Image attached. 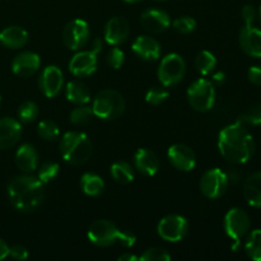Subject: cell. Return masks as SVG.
<instances>
[{
  "instance_id": "603a6c76",
  "label": "cell",
  "mask_w": 261,
  "mask_h": 261,
  "mask_svg": "<svg viewBox=\"0 0 261 261\" xmlns=\"http://www.w3.org/2000/svg\"><path fill=\"white\" fill-rule=\"evenodd\" d=\"M0 42L8 48H20L28 42V33L22 27L10 25L0 32Z\"/></svg>"
},
{
  "instance_id": "60d3db41",
  "label": "cell",
  "mask_w": 261,
  "mask_h": 261,
  "mask_svg": "<svg viewBox=\"0 0 261 261\" xmlns=\"http://www.w3.org/2000/svg\"><path fill=\"white\" fill-rule=\"evenodd\" d=\"M247 78L255 86H261V66H251L247 71Z\"/></svg>"
},
{
  "instance_id": "3957f363",
  "label": "cell",
  "mask_w": 261,
  "mask_h": 261,
  "mask_svg": "<svg viewBox=\"0 0 261 261\" xmlns=\"http://www.w3.org/2000/svg\"><path fill=\"white\" fill-rule=\"evenodd\" d=\"M88 239L92 244L97 246H111V245L120 244L124 247L134 246L137 237L130 232H124L117 228L116 224L106 219L94 221L88 228Z\"/></svg>"
},
{
  "instance_id": "7dc6e473",
  "label": "cell",
  "mask_w": 261,
  "mask_h": 261,
  "mask_svg": "<svg viewBox=\"0 0 261 261\" xmlns=\"http://www.w3.org/2000/svg\"><path fill=\"white\" fill-rule=\"evenodd\" d=\"M259 15H260V22H261V7H260V10H259Z\"/></svg>"
},
{
  "instance_id": "d590c367",
  "label": "cell",
  "mask_w": 261,
  "mask_h": 261,
  "mask_svg": "<svg viewBox=\"0 0 261 261\" xmlns=\"http://www.w3.org/2000/svg\"><path fill=\"white\" fill-rule=\"evenodd\" d=\"M239 121H241L242 124L246 122V124L250 125H261V103H256L252 107H250L249 111L245 112L240 117Z\"/></svg>"
},
{
  "instance_id": "f546056e",
  "label": "cell",
  "mask_w": 261,
  "mask_h": 261,
  "mask_svg": "<svg viewBox=\"0 0 261 261\" xmlns=\"http://www.w3.org/2000/svg\"><path fill=\"white\" fill-rule=\"evenodd\" d=\"M92 116H93L92 107L82 105V106L76 107V109H74L73 111L70 112V121L73 122L74 125L83 126V125H87L91 121Z\"/></svg>"
},
{
  "instance_id": "7bdbcfd3",
  "label": "cell",
  "mask_w": 261,
  "mask_h": 261,
  "mask_svg": "<svg viewBox=\"0 0 261 261\" xmlns=\"http://www.w3.org/2000/svg\"><path fill=\"white\" fill-rule=\"evenodd\" d=\"M101 50H102V41L99 40V38H96V40L93 41V43H92L91 51H93L94 54H98Z\"/></svg>"
},
{
  "instance_id": "681fc988",
  "label": "cell",
  "mask_w": 261,
  "mask_h": 261,
  "mask_svg": "<svg viewBox=\"0 0 261 261\" xmlns=\"http://www.w3.org/2000/svg\"><path fill=\"white\" fill-rule=\"evenodd\" d=\"M0 105H2V97H0Z\"/></svg>"
},
{
  "instance_id": "5bb4252c",
  "label": "cell",
  "mask_w": 261,
  "mask_h": 261,
  "mask_svg": "<svg viewBox=\"0 0 261 261\" xmlns=\"http://www.w3.org/2000/svg\"><path fill=\"white\" fill-rule=\"evenodd\" d=\"M97 54L93 51H81L71 58L69 69L75 76H88L97 69Z\"/></svg>"
},
{
  "instance_id": "74e56055",
  "label": "cell",
  "mask_w": 261,
  "mask_h": 261,
  "mask_svg": "<svg viewBox=\"0 0 261 261\" xmlns=\"http://www.w3.org/2000/svg\"><path fill=\"white\" fill-rule=\"evenodd\" d=\"M125 55L122 53V50H120L119 47H112L110 50L109 55H107V61H109L110 66L114 69H120L124 64Z\"/></svg>"
},
{
  "instance_id": "7c38bea8",
  "label": "cell",
  "mask_w": 261,
  "mask_h": 261,
  "mask_svg": "<svg viewBox=\"0 0 261 261\" xmlns=\"http://www.w3.org/2000/svg\"><path fill=\"white\" fill-rule=\"evenodd\" d=\"M167 155L173 167L184 172L194 170L196 165L195 153L185 144H173L172 147L168 148Z\"/></svg>"
},
{
  "instance_id": "ffe728a7",
  "label": "cell",
  "mask_w": 261,
  "mask_h": 261,
  "mask_svg": "<svg viewBox=\"0 0 261 261\" xmlns=\"http://www.w3.org/2000/svg\"><path fill=\"white\" fill-rule=\"evenodd\" d=\"M133 51L143 60H157L161 55V45L157 40L149 36H139L133 42Z\"/></svg>"
},
{
  "instance_id": "f6af8a7d",
  "label": "cell",
  "mask_w": 261,
  "mask_h": 261,
  "mask_svg": "<svg viewBox=\"0 0 261 261\" xmlns=\"http://www.w3.org/2000/svg\"><path fill=\"white\" fill-rule=\"evenodd\" d=\"M139 260V257L134 256V255H130V254H124L119 257V261H137Z\"/></svg>"
},
{
  "instance_id": "4dcf8cb0",
  "label": "cell",
  "mask_w": 261,
  "mask_h": 261,
  "mask_svg": "<svg viewBox=\"0 0 261 261\" xmlns=\"http://www.w3.org/2000/svg\"><path fill=\"white\" fill-rule=\"evenodd\" d=\"M37 133L42 139L45 140H54L59 137L60 134V130L59 126L51 120H43L38 124Z\"/></svg>"
},
{
  "instance_id": "30bf717a",
  "label": "cell",
  "mask_w": 261,
  "mask_h": 261,
  "mask_svg": "<svg viewBox=\"0 0 261 261\" xmlns=\"http://www.w3.org/2000/svg\"><path fill=\"white\" fill-rule=\"evenodd\" d=\"M158 234L165 241L178 242L186 236L189 229V223L186 218L176 214L165 217L158 223Z\"/></svg>"
},
{
  "instance_id": "ba28073f",
  "label": "cell",
  "mask_w": 261,
  "mask_h": 261,
  "mask_svg": "<svg viewBox=\"0 0 261 261\" xmlns=\"http://www.w3.org/2000/svg\"><path fill=\"white\" fill-rule=\"evenodd\" d=\"M250 226L251 224H250L249 216L242 209L233 208L226 214V217H224V229H226L227 236L234 242L232 249H239L240 241H241L242 237L249 233Z\"/></svg>"
},
{
  "instance_id": "8992f818",
  "label": "cell",
  "mask_w": 261,
  "mask_h": 261,
  "mask_svg": "<svg viewBox=\"0 0 261 261\" xmlns=\"http://www.w3.org/2000/svg\"><path fill=\"white\" fill-rule=\"evenodd\" d=\"M188 101L196 111H209L216 102V89L213 83L204 78L194 82L188 89Z\"/></svg>"
},
{
  "instance_id": "52a82bcc",
  "label": "cell",
  "mask_w": 261,
  "mask_h": 261,
  "mask_svg": "<svg viewBox=\"0 0 261 261\" xmlns=\"http://www.w3.org/2000/svg\"><path fill=\"white\" fill-rule=\"evenodd\" d=\"M186 64L178 54H170L162 59L158 68V78L165 87L176 86L182 81Z\"/></svg>"
},
{
  "instance_id": "cb8c5ba5",
  "label": "cell",
  "mask_w": 261,
  "mask_h": 261,
  "mask_svg": "<svg viewBox=\"0 0 261 261\" xmlns=\"http://www.w3.org/2000/svg\"><path fill=\"white\" fill-rule=\"evenodd\" d=\"M244 196L247 203L255 208H261V172H255L246 180Z\"/></svg>"
},
{
  "instance_id": "83f0119b",
  "label": "cell",
  "mask_w": 261,
  "mask_h": 261,
  "mask_svg": "<svg viewBox=\"0 0 261 261\" xmlns=\"http://www.w3.org/2000/svg\"><path fill=\"white\" fill-rule=\"evenodd\" d=\"M217 65V59L209 51L203 50L196 55L195 58V68L201 75H208L214 70Z\"/></svg>"
},
{
  "instance_id": "ee69618b",
  "label": "cell",
  "mask_w": 261,
  "mask_h": 261,
  "mask_svg": "<svg viewBox=\"0 0 261 261\" xmlns=\"http://www.w3.org/2000/svg\"><path fill=\"white\" fill-rule=\"evenodd\" d=\"M224 81H226V75H224L223 73H217L213 75V82L218 84V86L223 84Z\"/></svg>"
},
{
  "instance_id": "ac0fdd59",
  "label": "cell",
  "mask_w": 261,
  "mask_h": 261,
  "mask_svg": "<svg viewBox=\"0 0 261 261\" xmlns=\"http://www.w3.org/2000/svg\"><path fill=\"white\" fill-rule=\"evenodd\" d=\"M144 30L152 33H161L170 27V15L161 9H148L140 17Z\"/></svg>"
},
{
  "instance_id": "484cf974",
  "label": "cell",
  "mask_w": 261,
  "mask_h": 261,
  "mask_svg": "<svg viewBox=\"0 0 261 261\" xmlns=\"http://www.w3.org/2000/svg\"><path fill=\"white\" fill-rule=\"evenodd\" d=\"M81 188L84 194L89 196H97L105 190V182L102 177L94 173H84L81 178Z\"/></svg>"
},
{
  "instance_id": "d6a6232c",
  "label": "cell",
  "mask_w": 261,
  "mask_h": 261,
  "mask_svg": "<svg viewBox=\"0 0 261 261\" xmlns=\"http://www.w3.org/2000/svg\"><path fill=\"white\" fill-rule=\"evenodd\" d=\"M59 170H60V166L56 162H46L43 163L40 167V170H38L37 177L40 178L41 182L45 185V184L53 181L54 178L59 175Z\"/></svg>"
},
{
  "instance_id": "9c48e42d",
  "label": "cell",
  "mask_w": 261,
  "mask_h": 261,
  "mask_svg": "<svg viewBox=\"0 0 261 261\" xmlns=\"http://www.w3.org/2000/svg\"><path fill=\"white\" fill-rule=\"evenodd\" d=\"M228 188V177L219 168L206 171L200 180V190L206 198L218 199L223 195Z\"/></svg>"
},
{
  "instance_id": "f35d334b",
  "label": "cell",
  "mask_w": 261,
  "mask_h": 261,
  "mask_svg": "<svg viewBox=\"0 0 261 261\" xmlns=\"http://www.w3.org/2000/svg\"><path fill=\"white\" fill-rule=\"evenodd\" d=\"M9 255L13 259L25 260L28 257V250L22 245H14V246L9 247Z\"/></svg>"
},
{
  "instance_id": "277c9868",
  "label": "cell",
  "mask_w": 261,
  "mask_h": 261,
  "mask_svg": "<svg viewBox=\"0 0 261 261\" xmlns=\"http://www.w3.org/2000/svg\"><path fill=\"white\" fill-rule=\"evenodd\" d=\"M60 152L66 162L71 165H82L91 157L92 143L83 133H65L60 140Z\"/></svg>"
},
{
  "instance_id": "1f68e13d",
  "label": "cell",
  "mask_w": 261,
  "mask_h": 261,
  "mask_svg": "<svg viewBox=\"0 0 261 261\" xmlns=\"http://www.w3.org/2000/svg\"><path fill=\"white\" fill-rule=\"evenodd\" d=\"M18 116L20 121L32 122L38 116V106L32 101H25L18 109Z\"/></svg>"
},
{
  "instance_id": "8d00e7d4",
  "label": "cell",
  "mask_w": 261,
  "mask_h": 261,
  "mask_svg": "<svg viewBox=\"0 0 261 261\" xmlns=\"http://www.w3.org/2000/svg\"><path fill=\"white\" fill-rule=\"evenodd\" d=\"M173 28L177 31L178 33H182V35H188L191 33L196 28V22L195 19H193L191 17H181L173 22Z\"/></svg>"
},
{
  "instance_id": "c3c4849f",
  "label": "cell",
  "mask_w": 261,
  "mask_h": 261,
  "mask_svg": "<svg viewBox=\"0 0 261 261\" xmlns=\"http://www.w3.org/2000/svg\"><path fill=\"white\" fill-rule=\"evenodd\" d=\"M157 2H165V0H157Z\"/></svg>"
},
{
  "instance_id": "8fae6325",
  "label": "cell",
  "mask_w": 261,
  "mask_h": 261,
  "mask_svg": "<svg viewBox=\"0 0 261 261\" xmlns=\"http://www.w3.org/2000/svg\"><path fill=\"white\" fill-rule=\"evenodd\" d=\"M63 40L70 50H79L89 40V27L86 20L74 19L64 27Z\"/></svg>"
},
{
  "instance_id": "6da1fadb",
  "label": "cell",
  "mask_w": 261,
  "mask_h": 261,
  "mask_svg": "<svg viewBox=\"0 0 261 261\" xmlns=\"http://www.w3.org/2000/svg\"><path fill=\"white\" fill-rule=\"evenodd\" d=\"M218 148L221 154L227 161L242 165L254 155L255 142L242 122L237 121L226 126L219 133Z\"/></svg>"
},
{
  "instance_id": "ab89813d",
  "label": "cell",
  "mask_w": 261,
  "mask_h": 261,
  "mask_svg": "<svg viewBox=\"0 0 261 261\" xmlns=\"http://www.w3.org/2000/svg\"><path fill=\"white\" fill-rule=\"evenodd\" d=\"M241 15L245 24H252V22H254L255 18H256V9H255L252 5H245V7L242 8Z\"/></svg>"
},
{
  "instance_id": "836d02e7",
  "label": "cell",
  "mask_w": 261,
  "mask_h": 261,
  "mask_svg": "<svg viewBox=\"0 0 261 261\" xmlns=\"http://www.w3.org/2000/svg\"><path fill=\"white\" fill-rule=\"evenodd\" d=\"M139 260L142 261H168L171 260V255L162 247H152L140 255Z\"/></svg>"
},
{
  "instance_id": "2e32d148",
  "label": "cell",
  "mask_w": 261,
  "mask_h": 261,
  "mask_svg": "<svg viewBox=\"0 0 261 261\" xmlns=\"http://www.w3.org/2000/svg\"><path fill=\"white\" fill-rule=\"evenodd\" d=\"M22 135V125L12 117L0 119V149L14 147Z\"/></svg>"
},
{
  "instance_id": "7402d4cb",
  "label": "cell",
  "mask_w": 261,
  "mask_h": 261,
  "mask_svg": "<svg viewBox=\"0 0 261 261\" xmlns=\"http://www.w3.org/2000/svg\"><path fill=\"white\" fill-rule=\"evenodd\" d=\"M15 163L23 172H33L38 165V154L35 147L31 144L20 145L15 153Z\"/></svg>"
},
{
  "instance_id": "4316f807",
  "label": "cell",
  "mask_w": 261,
  "mask_h": 261,
  "mask_svg": "<svg viewBox=\"0 0 261 261\" xmlns=\"http://www.w3.org/2000/svg\"><path fill=\"white\" fill-rule=\"evenodd\" d=\"M111 176L115 181L120 184H129L134 180V170L132 166L124 161L112 163Z\"/></svg>"
},
{
  "instance_id": "e575fe53",
  "label": "cell",
  "mask_w": 261,
  "mask_h": 261,
  "mask_svg": "<svg viewBox=\"0 0 261 261\" xmlns=\"http://www.w3.org/2000/svg\"><path fill=\"white\" fill-rule=\"evenodd\" d=\"M170 96V92L166 88H161V87H153L149 91L147 92V96H145V101L150 105H161L162 102H165L166 99Z\"/></svg>"
},
{
  "instance_id": "bcb514c9",
  "label": "cell",
  "mask_w": 261,
  "mask_h": 261,
  "mask_svg": "<svg viewBox=\"0 0 261 261\" xmlns=\"http://www.w3.org/2000/svg\"><path fill=\"white\" fill-rule=\"evenodd\" d=\"M124 2H126V3H138V2H140V0H124Z\"/></svg>"
},
{
  "instance_id": "7a4b0ae2",
  "label": "cell",
  "mask_w": 261,
  "mask_h": 261,
  "mask_svg": "<svg viewBox=\"0 0 261 261\" xmlns=\"http://www.w3.org/2000/svg\"><path fill=\"white\" fill-rule=\"evenodd\" d=\"M8 195L15 209L20 212H33L42 204L45 188L36 176H18L10 181Z\"/></svg>"
},
{
  "instance_id": "9a60e30c",
  "label": "cell",
  "mask_w": 261,
  "mask_h": 261,
  "mask_svg": "<svg viewBox=\"0 0 261 261\" xmlns=\"http://www.w3.org/2000/svg\"><path fill=\"white\" fill-rule=\"evenodd\" d=\"M129 23L122 17H114L105 27V40L112 46L121 45L129 37Z\"/></svg>"
},
{
  "instance_id": "e0dca14e",
  "label": "cell",
  "mask_w": 261,
  "mask_h": 261,
  "mask_svg": "<svg viewBox=\"0 0 261 261\" xmlns=\"http://www.w3.org/2000/svg\"><path fill=\"white\" fill-rule=\"evenodd\" d=\"M240 45L249 56L261 58V31L252 24H246L240 32Z\"/></svg>"
},
{
  "instance_id": "5b68a950",
  "label": "cell",
  "mask_w": 261,
  "mask_h": 261,
  "mask_svg": "<svg viewBox=\"0 0 261 261\" xmlns=\"http://www.w3.org/2000/svg\"><path fill=\"white\" fill-rule=\"evenodd\" d=\"M125 101L121 94L114 89L101 91L93 99L92 111L94 116L102 120H115L122 115Z\"/></svg>"
},
{
  "instance_id": "44dd1931",
  "label": "cell",
  "mask_w": 261,
  "mask_h": 261,
  "mask_svg": "<svg viewBox=\"0 0 261 261\" xmlns=\"http://www.w3.org/2000/svg\"><path fill=\"white\" fill-rule=\"evenodd\" d=\"M135 167L145 176H154L160 170V160L153 150L140 148L134 155Z\"/></svg>"
},
{
  "instance_id": "d6986e66",
  "label": "cell",
  "mask_w": 261,
  "mask_h": 261,
  "mask_svg": "<svg viewBox=\"0 0 261 261\" xmlns=\"http://www.w3.org/2000/svg\"><path fill=\"white\" fill-rule=\"evenodd\" d=\"M40 68V56L35 53H22L14 58L12 70L18 76H31Z\"/></svg>"
},
{
  "instance_id": "f1b7e54d",
  "label": "cell",
  "mask_w": 261,
  "mask_h": 261,
  "mask_svg": "<svg viewBox=\"0 0 261 261\" xmlns=\"http://www.w3.org/2000/svg\"><path fill=\"white\" fill-rule=\"evenodd\" d=\"M245 250L250 259L261 261V229H255L249 234Z\"/></svg>"
},
{
  "instance_id": "4fadbf2b",
  "label": "cell",
  "mask_w": 261,
  "mask_h": 261,
  "mask_svg": "<svg viewBox=\"0 0 261 261\" xmlns=\"http://www.w3.org/2000/svg\"><path fill=\"white\" fill-rule=\"evenodd\" d=\"M64 83V76L60 69L55 65H50L45 68L41 73L40 79H38V84L42 91V93L46 97L51 98L55 97L56 94L60 92L61 87Z\"/></svg>"
},
{
  "instance_id": "b9f144b4",
  "label": "cell",
  "mask_w": 261,
  "mask_h": 261,
  "mask_svg": "<svg viewBox=\"0 0 261 261\" xmlns=\"http://www.w3.org/2000/svg\"><path fill=\"white\" fill-rule=\"evenodd\" d=\"M9 255V246L3 240H0V260L5 259Z\"/></svg>"
},
{
  "instance_id": "d4e9b609",
  "label": "cell",
  "mask_w": 261,
  "mask_h": 261,
  "mask_svg": "<svg viewBox=\"0 0 261 261\" xmlns=\"http://www.w3.org/2000/svg\"><path fill=\"white\" fill-rule=\"evenodd\" d=\"M66 98L75 105H87L91 101V92L82 82H69L66 84Z\"/></svg>"
}]
</instances>
